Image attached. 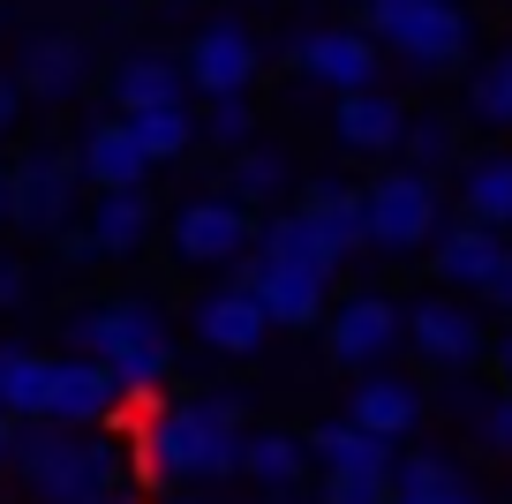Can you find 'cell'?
Returning a JSON list of instances; mask_svg holds the SVG:
<instances>
[{
  "instance_id": "cell-1",
  "label": "cell",
  "mask_w": 512,
  "mask_h": 504,
  "mask_svg": "<svg viewBox=\"0 0 512 504\" xmlns=\"http://www.w3.org/2000/svg\"><path fill=\"white\" fill-rule=\"evenodd\" d=\"M241 422H249L241 392H196V399H174V407H151L144 444H136V474L174 482V489L219 482V474L241 467V437H249Z\"/></svg>"
},
{
  "instance_id": "cell-2",
  "label": "cell",
  "mask_w": 512,
  "mask_h": 504,
  "mask_svg": "<svg viewBox=\"0 0 512 504\" xmlns=\"http://www.w3.org/2000/svg\"><path fill=\"white\" fill-rule=\"evenodd\" d=\"M8 467L38 504H91V497H113L121 482H136V444H121L113 429L16 422Z\"/></svg>"
},
{
  "instance_id": "cell-3",
  "label": "cell",
  "mask_w": 512,
  "mask_h": 504,
  "mask_svg": "<svg viewBox=\"0 0 512 504\" xmlns=\"http://www.w3.org/2000/svg\"><path fill=\"white\" fill-rule=\"evenodd\" d=\"M68 347L106 362L121 377V392H159L174 377L181 347H174V324L151 309L144 294H113V301H83L68 316Z\"/></svg>"
},
{
  "instance_id": "cell-4",
  "label": "cell",
  "mask_w": 512,
  "mask_h": 504,
  "mask_svg": "<svg viewBox=\"0 0 512 504\" xmlns=\"http://www.w3.org/2000/svg\"><path fill=\"white\" fill-rule=\"evenodd\" d=\"M362 23L354 31L377 38V53H400L415 76H452L475 53V16L460 0H354Z\"/></svg>"
},
{
  "instance_id": "cell-5",
  "label": "cell",
  "mask_w": 512,
  "mask_h": 504,
  "mask_svg": "<svg viewBox=\"0 0 512 504\" xmlns=\"http://www.w3.org/2000/svg\"><path fill=\"white\" fill-rule=\"evenodd\" d=\"M437 226H445V204H437V181L430 174L392 166V174L362 181V249L407 264V256H422L437 241Z\"/></svg>"
},
{
  "instance_id": "cell-6",
  "label": "cell",
  "mask_w": 512,
  "mask_h": 504,
  "mask_svg": "<svg viewBox=\"0 0 512 504\" xmlns=\"http://www.w3.org/2000/svg\"><path fill=\"white\" fill-rule=\"evenodd\" d=\"M400 339H407V354H415L422 369L467 377V369L482 362V347H490V324H482L475 301L430 294V301H415V309H400Z\"/></svg>"
},
{
  "instance_id": "cell-7",
  "label": "cell",
  "mask_w": 512,
  "mask_h": 504,
  "mask_svg": "<svg viewBox=\"0 0 512 504\" xmlns=\"http://www.w3.org/2000/svg\"><path fill=\"white\" fill-rule=\"evenodd\" d=\"M76 151H61V143H38V151H23V166L8 174V219L23 226V234H46L61 241L68 226H76Z\"/></svg>"
},
{
  "instance_id": "cell-8",
  "label": "cell",
  "mask_w": 512,
  "mask_h": 504,
  "mask_svg": "<svg viewBox=\"0 0 512 504\" xmlns=\"http://www.w3.org/2000/svg\"><path fill=\"white\" fill-rule=\"evenodd\" d=\"M256 241V219L234 204V196H189V204L166 219V249L189 271H234Z\"/></svg>"
},
{
  "instance_id": "cell-9",
  "label": "cell",
  "mask_w": 512,
  "mask_h": 504,
  "mask_svg": "<svg viewBox=\"0 0 512 504\" xmlns=\"http://www.w3.org/2000/svg\"><path fill=\"white\" fill-rule=\"evenodd\" d=\"M324 354H332V369H354V377L384 369L400 354V301L392 294H347L339 309H324Z\"/></svg>"
},
{
  "instance_id": "cell-10",
  "label": "cell",
  "mask_w": 512,
  "mask_h": 504,
  "mask_svg": "<svg viewBox=\"0 0 512 504\" xmlns=\"http://www.w3.org/2000/svg\"><path fill=\"white\" fill-rule=\"evenodd\" d=\"M121 407H128V392H121V377H113L106 362H91V354H53L38 422H53V429H113Z\"/></svg>"
},
{
  "instance_id": "cell-11",
  "label": "cell",
  "mask_w": 512,
  "mask_h": 504,
  "mask_svg": "<svg viewBox=\"0 0 512 504\" xmlns=\"http://www.w3.org/2000/svg\"><path fill=\"white\" fill-rule=\"evenodd\" d=\"M256 68H264V53H256V31L234 16L204 23V31L189 38V53H181V76H189V91L204 98H249Z\"/></svg>"
},
{
  "instance_id": "cell-12",
  "label": "cell",
  "mask_w": 512,
  "mask_h": 504,
  "mask_svg": "<svg viewBox=\"0 0 512 504\" xmlns=\"http://www.w3.org/2000/svg\"><path fill=\"white\" fill-rule=\"evenodd\" d=\"M294 68H302V83L347 98V91H377L384 53H377V38H362L354 23H324V31H309L302 46H294Z\"/></svg>"
},
{
  "instance_id": "cell-13",
  "label": "cell",
  "mask_w": 512,
  "mask_h": 504,
  "mask_svg": "<svg viewBox=\"0 0 512 504\" xmlns=\"http://www.w3.org/2000/svg\"><path fill=\"white\" fill-rule=\"evenodd\" d=\"M144 241H151V196L128 189V196H98L91 219L61 234V256L68 264H121V256H136Z\"/></svg>"
},
{
  "instance_id": "cell-14",
  "label": "cell",
  "mask_w": 512,
  "mask_h": 504,
  "mask_svg": "<svg viewBox=\"0 0 512 504\" xmlns=\"http://www.w3.org/2000/svg\"><path fill=\"white\" fill-rule=\"evenodd\" d=\"M241 286L256 294L264 324H279V331H309V324H324V309H332V279L294 271V264H256V256H241Z\"/></svg>"
},
{
  "instance_id": "cell-15",
  "label": "cell",
  "mask_w": 512,
  "mask_h": 504,
  "mask_svg": "<svg viewBox=\"0 0 512 504\" xmlns=\"http://www.w3.org/2000/svg\"><path fill=\"white\" fill-rule=\"evenodd\" d=\"M189 331L204 339L211 354H226V362H249V354H264V339H272V324H264V309H256L249 286H211V294H196V316Z\"/></svg>"
},
{
  "instance_id": "cell-16",
  "label": "cell",
  "mask_w": 512,
  "mask_h": 504,
  "mask_svg": "<svg viewBox=\"0 0 512 504\" xmlns=\"http://www.w3.org/2000/svg\"><path fill=\"white\" fill-rule=\"evenodd\" d=\"M422 414H430V392H422L415 377H392V369H369V377L354 384V399H347V422L362 429V437H377V444L415 437Z\"/></svg>"
},
{
  "instance_id": "cell-17",
  "label": "cell",
  "mask_w": 512,
  "mask_h": 504,
  "mask_svg": "<svg viewBox=\"0 0 512 504\" xmlns=\"http://www.w3.org/2000/svg\"><path fill=\"white\" fill-rule=\"evenodd\" d=\"M76 174H83V189H98V196H128V189H144V181H151V158L136 151L128 121L113 113V121H91V128H83Z\"/></svg>"
},
{
  "instance_id": "cell-18",
  "label": "cell",
  "mask_w": 512,
  "mask_h": 504,
  "mask_svg": "<svg viewBox=\"0 0 512 504\" xmlns=\"http://www.w3.org/2000/svg\"><path fill=\"white\" fill-rule=\"evenodd\" d=\"M83 83H91V53H83V38L38 31L31 46H23V68H16V91H23V98H38V106H61V98H76Z\"/></svg>"
},
{
  "instance_id": "cell-19",
  "label": "cell",
  "mask_w": 512,
  "mask_h": 504,
  "mask_svg": "<svg viewBox=\"0 0 512 504\" xmlns=\"http://www.w3.org/2000/svg\"><path fill=\"white\" fill-rule=\"evenodd\" d=\"M422 256H430V271H437V286H445V294H482V279L497 271L505 241H497L490 226H475V219H445Z\"/></svg>"
},
{
  "instance_id": "cell-20",
  "label": "cell",
  "mask_w": 512,
  "mask_h": 504,
  "mask_svg": "<svg viewBox=\"0 0 512 504\" xmlns=\"http://www.w3.org/2000/svg\"><path fill=\"white\" fill-rule=\"evenodd\" d=\"M400 128H407V106L392 91H347L332 106V136H339V151H354V158H384V151H400Z\"/></svg>"
},
{
  "instance_id": "cell-21",
  "label": "cell",
  "mask_w": 512,
  "mask_h": 504,
  "mask_svg": "<svg viewBox=\"0 0 512 504\" xmlns=\"http://www.w3.org/2000/svg\"><path fill=\"white\" fill-rule=\"evenodd\" d=\"M234 474H249L256 489H272V497H294V489H309V444H302V429H249L241 437V467Z\"/></svg>"
},
{
  "instance_id": "cell-22",
  "label": "cell",
  "mask_w": 512,
  "mask_h": 504,
  "mask_svg": "<svg viewBox=\"0 0 512 504\" xmlns=\"http://www.w3.org/2000/svg\"><path fill=\"white\" fill-rule=\"evenodd\" d=\"M113 106L121 113H151V106H189V76H181L174 53H128L113 68Z\"/></svg>"
},
{
  "instance_id": "cell-23",
  "label": "cell",
  "mask_w": 512,
  "mask_h": 504,
  "mask_svg": "<svg viewBox=\"0 0 512 504\" xmlns=\"http://www.w3.org/2000/svg\"><path fill=\"white\" fill-rule=\"evenodd\" d=\"M249 256L256 264H294V271H317V279H332V249L317 241V226L302 219L294 204H279L272 219H256V241H249Z\"/></svg>"
},
{
  "instance_id": "cell-24",
  "label": "cell",
  "mask_w": 512,
  "mask_h": 504,
  "mask_svg": "<svg viewBox=\"0 0 512 504\" xmlns=\"http://www.w3.org/2000/svg\"><path fill=\"white\" fill-rule=\"evenodd\" d=\"M294 211L317 226V241L332 249V264H347V256L362 249V189H354V181H309Z\"/></svg>"
},
{
  "instance_id": "cell-25",
  "label": "cell",
  "mask_w": 512,
  "mask_h": 504,
  "mask_svg": "<svg viewBox=\"0 0 512 504\" xmlns=\"http://www.w3.org/2000/svg\"><path fill=\"white\" fill-rule=\"evenodd\" d=\"M460 219L505 234L512 226V151H475L460 158Z\"/></svg>"
},
{
  "instance_id": "cell-26",
  "label": "cell",
  "mask_w": 512,
  "mask_h": 504,
  "mask_svg": "<svg viewBox=\"0 0 512 504\" xmlns=\"http://www.w3.org/2000/svg\"><path fill=\"white\" fill-rule=\"evenodd\" d=\"M302 444H309V467H317V474H384V467H392V444L362 437V429H354L347 414L317 422Z\"/></svg>"
},
{
  "instance_id": "cell-27",
  "label": "cell",
  "mask_w": 512,
  "mask_h": 504,
  "mask_svg": "<svg viewBox=\"0 0 512 504\" xmlns=\"http://www.w3.org/2000/svg\"><path fill=\"white\" fill-rule=\"evenodd\" d=\"M287 181H294V158L272 151V143H249V151L226 158V189H219V196H234V204L256 219V204H279V196H287Z\"/></svg>"
},
{
  "instance_id": "cell-28",
  "label": "cell",
  "mask_w": 512,
  "mask_h": 504,
  "mask_svg": "<svg viewBox=\"0 0 512 504\" xmlns=\"http://www.w3.org/2000/svg\"><path fill=\"white\" fill-rule=\"evenodd\" d=\"M46 377H53V354L38 347H0V414L8 422H38V407H46Z\"/></svg>"
},
{
  "instance_id": "cell-29",
  "label": "cell",
  "mask_w": 512,
  "mask_h": 504,
  "mask_svg": "<svg viewBox=\"0 0 512 504\" xmlns=\"http://www.w3.org/2000/svg\"><path fill=\"white\" fill-rule=\"evenodd\" d=\"M452 158H460V128H452L445 113H407V128H400V166L407 174H445Z\"/></svg>"
},
{
  "instance_id": "cell-30",
  "label": "cell",
  "mask_w": 512,
  "mask_h": 504,
  "mask_svg": "<svg viewBox=\"0 0 512 504\" xmlns=\"http://www.w3.org/2000/svg\"><path fill=\"white\" fill-rule=\"evenodd\" d=\"M128 136H136V151L151 158V166H166V158H181L196 143V113L189 106H151V113H121Z\"/></svg>"
},
{
  "instance_id": "cell-31",
  "label": "cell",
  "mask_w": 512,
  "mask_h": 504,
  "mask_svg": "<svg viewBox=\"0 0 512 504\" xmlns=\"http://www.w3.org/2000/svg\"><path fill=\"white\" fill-rule=\"evenodd\" d=\"M467 121L475 128H512V46L475 68V83H467Z\"/></svg>"
},
{
  "instance_id": "cell-32",
  "label": "cell",
  "mask_w": 512,
  "mask_h": 504,
  "mask_svg": "<svg viewBox=\"0 0 512 504\" xmlns=\"http://www.w3.org/2000/svg\"><path fill=\"white\" fill-rule=\"evenodd\" d=\"M196 136H204L211 151H226V158L249 151V143H256V106H249V98H211V113L196 121Z\"/></svg>"
},
{
  "instance_id": "cell-33",
  "label": "cell",
  "mask_w": 512,
  "mask_h": 504,
  "mask_svg": "<svg viewBox=\"0 0 512 504\" xmlns=\"http://www.w3.org/2000/svg\"><path fill=\"white\" fill-rule=\"evenodd\" d=\"M317 504H392V474H317Z\"/></svg>"
},
{
  "instance_id": "cell-34",
  "label": "cell",
  "mask_w": 512,
  "mask_h": 504,
  "mask_svg": "<svg viewBox=\"0 0 512 504\" xmlns=\"http://www.w3.org/2000/svg\"><path fill=\"white\" fill-rule=\"evenodd\" d=\"M475 437H482V452H497V459H512V399H482L475 407Z\"/></svg>"
},
{
  "instance_id": "cell-35",
  "label": "cell",
  "mask_w": 512,
  "mask_h": 504,
  "mask_svg": "<svg viewBox=\"0 0 512 504\" xmlns=\"http://www.w3.org/2000/svg\"><path fill=\"white\" fill-rule=\"evenodd\" d=\"M392 504H490V497H482V489L452 467L445 482H430V489H392Z\"/></svg>"
},
{
  "instance_id": "cell-36",
  "label": "cell",
  "mask_w": 512,
  "mask_h": 504,
  "mask_svg": "<svg viewBox=\"0 0 512 504\" xmlns=\"http://www.w3.org/2000/svg\"><path fill=\"white\" fill-rule=\"evenodd\" d=\"M482 369H490V392H497V399H512V331L482 347Z\"/></svg>"
},
{
  "instance_id": "cell-37",
  "label": "cell",
  "mask_w": 512,
  "mask_h": 504,
  "mask_svg": "<svg viewBox=\"0 0 512 504\" xmlns=\"http://www.w3.org/2000/svg\"><path fill=\"white\" fill-rule=\"evenodd\" d=\"M23 301H31V271L16 256H0V309H23Z\"/></svg>"
},
{
  "instance_id": "cell-38",
  "label": "cell",
  "mask_w": 512,
  "mask_h": 504,
  "mask_svg": "<svg viewBox=\"0 0 512 504\" xmlns=\"http://www.w3.org/2000/svg\"><path fill=\"white\" fill-rule=\"evenodd\" d=\"M482 301H490V309H505V316H512V249L497 256V271H490V279H482Z\"/></svg>"
},
{
  "instance_id": "cell-39",
  "label": "cell",
  "mask_w": 512,
  "mask_h": 504,
  "mask_svg": "<svg viewBox=\"0 0 512 504\" xmlns=\"http://www.w3.org/2000/svg\"><path fill=\"white\" fill-rule=\"evenodd\" d=\"M23 121V91H16V76H0V136Z\"/></svg>"
},
{
  "instance_id": "cell-40",
  "label": "cell",
  "mask_w": 512,
  "mask_h": 504,
  "mask_svg": "<svg viewBox=\"0 0 512 504\" xmlns=\"http://www.w3.org/2000/svg\"><path fill=\"white\" fill-rule=\"evenodd\" d=\"M8 444H16V422H8V414H0V467H8Z\"/></svg>"
},
{
  "instance_id": "cell-41",
  "label": "cell",
  "mask_w": 512,
  "mask_h": 504,
  "mask_svg": "<svg viewBox=\"0 0 512 504\" xmlns=\"http://www.w3.org/2000/svg\"><path fill=\"white\" fill-rule=\"evenodd\" d=\"M91 504H136V497H128V489H113V497H91Z\"/></svg>"
},
{
  "instance_id": "cell-42",
  "label": "cell",
  "mask_w": 512,
  "mask_h": 504,
  "mask_svg": "<svg viewBox=\"0 0 512 504\" xmlns=\"http://www.w3.org/2000/svg\"><path fill=\"white\" fill-rule=\"evenodd\" d=\"M272 504H317V497H302V489H294V497H272Z\"/></svg>"
},
{
  "instance_id": "cell-43",
  "label": "cell",
  "mask_w": 512,
  "mask_h": 504,
  "mask_svg": "<svg viewBox=\"0 0 512 504\" xmlns=\"http://www.w3.org/2000/svg\"><path fill=\"white\" fill-rule=\"evenodd\" d=\"M0 219H8V174H0Z\"/></svg>"
},
{
  "instance_id": "cell-44",
  "label": "cell",
  "mask_w": 512,
  "mask_h": 504,
  "mask_svg": "<svg viewBox=\"0 0 512 504\" xmlns=\"http://www.w3.org/2000/svg\"><path fill=\"white\" fill-rule=\"evenodd\" d=\"M174 504H196V497H174Z\"/></svg>"
}]
</instances>
